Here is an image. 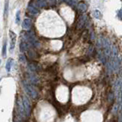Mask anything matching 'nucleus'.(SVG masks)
Segmentation results:
<instances>
[{"mask_svg":"<svg viewBox=\"0 0 122 122\" xmlns=\"http://www.w3.org/2000/svg\"><path fill=\"white\" fill-rule=\"evenodd\" d=\"M23 88H24V90L28 94V96H30L32 99L36 100L38 97V91H37L36 87H34L28 81H23Z\"/></svg>","mask_w":122,"mask_h":122,"instance_id":"f257e3e1","label":"nucleus"},{"mask_svg":"<svg viewBox=\"0 0 122 122\" xmlns=\"http://www.w3.org/2000/svg\"><path fill=\"white\" fill-rule=\"evenodd\" d=\"M103 53L106 57V59H109L110 55H111V51H112V44L110 40L108 38L104 39V43H103Z\"/></svg>","mask_w":122,"mask_h":122,"instance_id":"f03ea898","label":"nucleus"},{"mask_svg":"<svg viewBox=\"0 0 122 122\" xmlns=\"http://www.w3.org/2000/svg\"><path fill=\"white\" fill-rule=\"evenodd\" d=\"M22 102L23 106V109H24V113L26 118H29L31 112V103L29 99L26 97H23L22 99Z\"/></svg>","mask_w":122,"mask_h":122,"instance_id":"7ed1b4c3","label":"nucleus"},{"mask_svg":"<svg viewBox=\"0 0 122 122\" xmlns=\"http://www.w3.org/2000/svg\"><path fill=\"white\" fill-rule=\"evenodd\" d=\"M87 22V16L85 15H83L79 17L77 24H76V28L78 30H81L82 28H84V26H85V23Z\"/></svg>","mask_w":122,"mask_h":122,"instance_id":"20e7f679","label":"nucleus"},{"mask_svg":"<svg viewBox=\"0 0 122 122\" xmlns=\"http://www.w3.org/2000/svg\"><path fill=\"white\" fill-rule=\"evenodd\" d=\"M9 36H10V50L12 51L15 48L16 45V39H17V35L11 30L9 31Z\"/></svg>","mask_w":122,"mask_h":122,"instance_id":"39448f33","label":"nucleus"},{"mask_svg":"<svg viewBox=\"0 0 122 122\" xmlns=\"http://www.w3.org/2000/svg\"><path fill=\"white\" fill-rule=\"evenodd\" d=\"M118 48H117V46L115 45H112V51H111V55H110V60H115L118 57Z\"/></svg>","mask_w":122,"mask_h":122,"instance_id":"423d86ee","label":"nucleus"},{"mask_svg":"<svg viewBox=\"0 0 122 122\" xmlns=\"http://www.w3.org/2000/svg\"><path fill=\"white\" fill-rule=\"evenodd\" d=\"M17 111H18V114L22 118H24L25 113H24V109H23V102L21 100H17Z\"/></svg>","mask_w":122,"mask_h":122,"instance_id":"0eeeda50","label":"nucleus"},{"mask_svg":"<svg viewBox=\"0 0 122 122\" xmlns=\"http://www.w3.org/2000/svg\"><path fill=\"white\" fill-rule=\"evenodd\" d=\"M97 57L102 63L105 64L106 63V59L104 55V53H103V51L101 49H97Z\"/></svg>","mask_w":122,"mask_h":122,"instance_id":"6e6552de","label":"nucleus"},{"mask_svg":"<svg viewBox=\"0 0 122 122\" xmlns=\"http://www.w3.org/2000/svg\"><path fill=\"white\" fill-rule=\"evenodd\" d=\"M32 26V20L30 19H25L23 22L22 27L26 30H29Z\"/></svg>","mask_w":122,"mask_h":122,"instance_id":"1a4fd4ad","label":"nucleus"},{"mask_svg":"<svg viewBox=\"0 0 122 122\" xmlns=\"http://www.w3.org/2000/svg\"><path fill=\"white\" fill-rule=\"evenodd\" d=\"M29 48H30L29 45H28L25 41L20 40V50L21 52H24V51H27Z\"/></svg>","mask_w":122,"mask_h":122,"instance_id":"9d476101","label":"nucleus"},{"mask_svg":"<svg viewBox=\"0 0 122 122\" xmlns=\"http://www.w3.org/2000/svg\"><path fill=\"white\" fill-rule=\"evenodd\" d=\"M13 62H14V60L11 58H9L7 60L6 64H5V69H6V71L8 72H9L11 71V67H12V65H13Z\"/></svg>","mask_w":122,"mask_h":122,"instance_id":"9b49d317","label":"nucleus"},{"mask_svg":"<svg viewBox=\"0 0 122 122\" xmlns=\"http://www.w3.org/2000/svg\"><path fill=\"white\" fill-rule=\"evenodd\" d=\"M87 7L85 3H84V2L78 3V9L80 11H81V12H85L87 11Z\"/></svg>","mask_w":122,"mask_h":122,"instance_id":"f8f14e48","label":"nucleus"},{"mask_svg":"<svg viewBox=\"0 0 122 122\" xmlns=\"http://www.w3.org/2000/svg\"><path fill=\"white\" fill-rule=\"evenodd\" d=\"M2 54L3 57H5L7 56V41L6 40L4 41V44H3V46H2Z\"/></svg>","mask_w":122,"mask_h":122,"instance_id":"ddd939ff","label":"nucleus"},{"mask_svg":"<svg viewBox=\"0 0 122 122\" xmlns=\"http://www.w3.org/2000/svg\"><path fill=\"white\" fill-rule=\"evenodd\" d=\"M28 11H30V13L32 15H36L37 14H39V10L36 9V8L32 7V6H29L28 7Z\"/></svg>","mask_w":122,"mask_h":122,"instance_id":"4468645a","label":"nucleus"},{"mask_svg":"<svg viewBox=\"0 0 122 122\" xmlns=\"http://www.w3.org/2000/svg\"><path fill=\"white\" fill-rule=\"evenodd\" d=\"M8 14V0H6L5 4V11H4L5 18H7Z\"/></svg>","mask_w":122,"mask_h":122,"instance_id":"2eb2a0df","label":"nucleus"},{"mask_svg":"<svg viewBox=\"0 0 122 122\" xmlns=\"http://www.w3.org/2000/svg\"><path fill=\"white\" fill-rule=\"evenodd\" d=\"M94 47H93V45H90V47H89L88 48V51H87V55L90 56V57H91V56H93V54H94Z\"/></svg>","mask_w":122,"mask_h":122,"instance_id":"dca6fc26","label":"nucleus"},{"mask_svg":"<svg viewBox=\"0 0 122 122\" xmlns=\"http://www.w3.org/2000/svg\"><path fill=\"white\" fill-rule=\"evenodd\" d=\"M118 112H119V106H118V103H116V104L114 105L113 109H112V113H113L115 115L118 114Z\"/></svg>","mask_w":122,"mask_h":122,"instance_id":"f3484780","label":"nucleus"},{"mask_svg":"<svg viewBox=\"0 0 122 122\" xmlns=\"http://www.w3.org/2000/svg\"><path fill=\"white\" fill-rule=\"evenodd\" d=\"M19 61H20V63H26V60L25 55L23 54H20L19 55Z\"/></svg>","mask_w":122,"mask_h":122,"instance_id":"a211bd4d","label":"nucleus"},{"mask_svg":"<svg viewBox=\"0 0 122 122\" xmlns=\"http://www.w3.org/2000/svg\"><path fill=\"white\" fill-rule=\"evenodd\" d=\"M93 16L95 18H97V19H100V18L101 17V13L100 11L98 10H96L93 12Z\"/></svg>","mask_w":122,"mask_h":122,"instance_id":"6ab92c4d","label":"nucleus"},{"mask_svg":"<svg viewBox=\"0 0 122 122\" xmlns=\"http://www.w3.org/2000/svg\"><path fill=\"white\" fill-rule=\"evenodd\" d=\"M36 4L39 7H43L45 5V2L44 0H36Z\"/></svg>","mask_w":122,"mask_h":122,"instance_id":"aec40b11","label":"nucleus"},{"mask_svg":"<svg viewBox=\"0 0 122 122\" xmlns=\"http://www.w3.org/2000/svg\"><path fill=\"white\" fill-rule=\"evenodd\" d=\"M20 11H18L17 12V15H16V23L17 24H20Z\"/></svg>","mask_w":122,"mask_h":122,"instance_id":"412c9836","label":"nucleus"},{"mask_svg":"<svg viewBox=\"0 0 122 122\" xmlns=\"http://www.w3.org/2000/svg\"><path fill=\"white\" fill-rule=\"evenodd\" d=\"M114 97H115V94H114V93H109V97H108V99H109V101L111 102L112 100H114Z\"/></svg>","mask_w":122,"mask_h":122,"instance_id":"4be33fe9","label":"nucleus"},{"mask_svg":"<svg viewBox=\"0 0 122 122\" xmlns=\"http://www.w3.org/2000/svg\"><path fill=\"white\" fill-rule=\"evenodd\" d=\"M118 18L121 20H122V9H121L118 12Z\"/></svg>","mask_w":122,"mask_h":122,"instance_id":"5701e85b","label":"nucleus"},{"mask_svg":"<svg viewBox=\"0 0 122 122\" xmlns=\"http://www.w3.org/2000/svg\"><path fill=\"white\" fill-rule=\"evenodd\" d=\"M0 63H1V60H0Z\"/></svg>","mask_w":122,"mask_h":122,"instance_id":"b1692460","label":"nucleus"},{"mask_svg":"<svg viewBox=\"0 0 122 122\" xmlns=\"http://www.w3.org/2000/svg\"><path fill=\"white\" fill-rule=\"evenodd\" d=\"M15 122H17V121H15Z\"/></svg>","mask_w":122,"mask_h":122,"instance_id":"393cba45","label":"nucleus"}]
</instances>
